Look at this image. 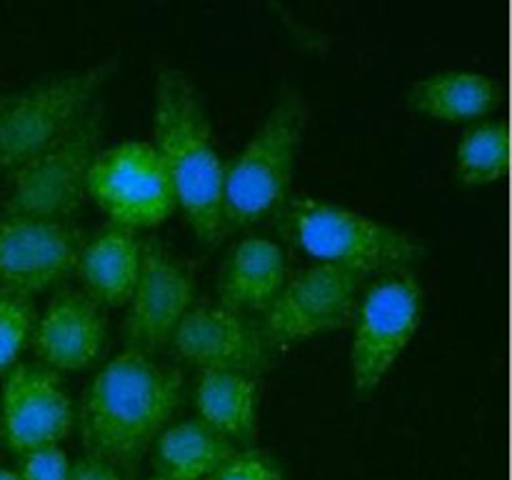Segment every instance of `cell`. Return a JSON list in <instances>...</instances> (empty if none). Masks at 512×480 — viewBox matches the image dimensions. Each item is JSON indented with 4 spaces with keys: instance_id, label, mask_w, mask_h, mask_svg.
<instances>
[{
    "instance_id": "15",
    "label": "cell",
    "mask_w": 512,
    "mask_h": 480,
    "mask_svg": "<svg viewBox=\"0 0 512 480\" xmlns=\"http://www.w3.org/2000/svg\"><path fill=\"white\" fill-rule=\"evenodd\" d=\"M288 278L283 245L265 233H245L230 245L218 273V303L245 315H260Z\"/></svg>"
},
{
    "instance_id": "10",
    "label": "cell",
    "mask_w": 512,
    "mask_h": 480,
    "mask_svg": "<svg viewBox=\"0 0 512 480\" xmlns=\"http://www.w3.org/2000/svg\"><path fill=\"white\" fill-rule=\"evenodd\" d=\"M195 273L158 235L143 238V260L135 288L125 303V348L158 355L165 350L180 318L195 303Z\"/></svg>"
},
{
    "instance_id": "1",
    "label": "cell",
    "mask_w": 512,
    "mask_h": 480,
    "mask_svg": "<svg viewBox=\"0 0 512 480\" xmlns=\"http://www.w3.org/2000/svg\"><path fill=\"white\" fill-rule=\"evenodd\" d=\"M183 398L185 370L178 363L123 345L88 380L75 423L88 453L135 473Z\"/></svg>"
},
{
    "instance_id": "6",
    "label": "cell",
    "mask_w": 512,
    "mask_h": 480,
    "mask_svg": "<svg viewBox=\"0 0 512 480\" xmlns=\"http://www.w3.org/2000/svg\"><path fill=\"white\" fill-rule=\"evenodd\" d=\"M105 130L103 95L60 138L10 170V188L3 213L70 220L85 200L90 163L100 150Z\"/></svg>"
},
{
    "instance_id": "18",
    "label": "cell",
    "mask_w": 512,
    "mask_h": 480,
    "mask_svg": "<svg viewBox=\"0 0 512 480\" xmlns=\"http://www.w3.org/2000/svg\"><path fill=\"white\" fill-rule=\"evenodd\" d=\"M238 445L198 415L173 418L150 445L153 475L168 480H208Z\"/></svg>"
},
{
    "instance_id": "5",
    "label": "cell",
    "mask_w": 512,
    "mask_h": 480,
    "mask_svg": "<svg viewBox=\"0 0 512 480\" xmlns=\"http://www.w3.org/2000/svg\"><path fill=\"white\" fill-rule=\"evenodd\" d=\"M120 55L33 80L0 105V168L13 170L65 133L118 70Z\"/></svg>"
},
{
    "instance_id": "23",
    "label": "cell",
    "mask_w": 512,
    "mask_h": 480,
    "mask_svg": "<svg viewBox=\"0 0 512 480\" xmlns=\"http://www.w3.org/2000/svg\"><path fill=\"white\" fill-rule=\"evenodd\" d=\"M70 463L65 448L60 443L43 445L20 455V465L15 473L20 480H68Z\"/></svg>"
},
{
    "instance_id": "19",
    "label": "cell",
    "mask_w": 512,
    "mask_h": 480,
    "mask_svg": "<svg viewBox=\"0 0 512 480\" xmlns=\"http://www.w3.org/2000/svg\"><path fill=\"white\" fill-rule=\"evenodd\" d=\"M503 98L498 78L480 70H435L408 88V105L438 120H478L493 113Z\"/></svg>"
},
{
    "instance_id": "4",
    "label": "cell",
    "mask_w": 512,
    "mask_h": 480,
    "mask_svg": "<svg viewBox=\"0 0 512 480\" xmlns=\"http://www.w3.org/2000/svg\"><path fill=\"white\" fill-rule=\"evenodd\" d=\"M278 220L288 240L315 263L340 265L365 278L413 268L425 255V243L410 230L318 195L293 193Z\"/></svg>"
},
{
    "instance_id": "25",
    "label": "cell",
    "mask_w": 512,
    "mask_h": 480,
    "mask_svg": "<svg viewBox=\"0 0 512 480\" xmlns=\"http://www.w3.org/2000/svg\"><path fill=\"white\" fill-rule=\"evenodd\" d=\"M0 480H20V475L10 468H0Z\"/></svg>"
},
{
    "instance_id": "14",
    "label": "cell",
    "mask_w": 512,
    "mask_h": 480,
    "mask_svg": "<svg viewBox=\"0 0 512 480\" xmlns=\"http://www.w3.org/2000/svg\"><path fill=\"white\" fill-rule=\"evenodd\" d=\"M108 340V308L83 288H60L35 315L33 343L38 363L50 370H83L100 358Z\"/></svg>"
},
{
    "instance_id": "26",
    "label": "cell",
    "mask_w": 512,
    "mask_h": 480,
    "mask_svg": "<svg viewBox=\"0 0 512 480\" xmlns=\"http://www.w3.org/2000/svg\"><path fill=\"white\" fill-rule=\"evenodd\" d=\"M150 480H168V478H160V475H150Z\"/></svg>"
},
{
    "instance_id": "20",
    "label": "cell",
    "mask_w": 512,
    "mask_h": 480,
    "mask_svg": "<svg viewBox=\"0 0 512 480\" xmlns=\"http://www.w3.org/2000/svg\"><path fill=\"white\" fill-rule=\"evenodd\" d=\"M510 160V125L500 115L473 120L455 143V175L465 185H488L503 178Z\"/></svg>"
},
{
    "instance_id": "16",
    "label": "cell",
    "mask_w": 512,
    "mask_h": 480,
    "mask_svg": "<svg viewBox=\"0 0 512 480\" xmlns=\"http://www.w3.org/2000/svg\"><path fill=\"white\" fill-rule=\"evenodd\" d=\"M143 238L140 230L118 223L100 225L85 238L75 263V275L83 283L85 293L103 308L128 303L140 273Z\"/></svg>"
},
{
    "instance_id": "9",
    "label": "cell",
    "mask_w": 512,
    "mask_h": 480,
    "mask_svg": "<svg viewBox=\"0 0 512 480\" xmlns=\"http://www.w3.org/2000/svg\"><path fill=\"white\" fill-rule=\"evenodd\" d=\"M85 193L110 215V223L145 228L178 205L173 180L153 140L123 138L100 148L90 163Z\"/></svg>"
},
{
    "instance_id": "3",
    "label": "cell",
    "mask_w": 512,
    "mask_h": 480,
    "mask_svg": "<svg viewBox=\"0 0 512 480\" xmlns=\"http://www.w3.org/2000/svg\"><path fill=\"white\" fill-rule=\"evenodd\" d=\"M308 123V100L295 85H283L265 118L243 148L225 160V233L278 218L293 188L295 160Z\"/></svg>"
},
{
    "instance_id": "24",
    "label": "cell",
    "mask_w": 512,
    "mask_h": 480,
    "mask_svg": "<svg viewBox=\"0 0 512 480\" xmlns=\"http://www.w3.org/2000/svg\"><path fill=\"white\" fill-rule=\"evenodd\" d=\"M68 480H125V473L110 460L95 453H85L70 463Z\"/></svg>"
},
{
    "instance_id": "11",
    "label": "cell",
    "mask_w": 512,
    "mask_h": 480,
    "mask_svg": "<svg viewBox=\"0 0 512 480\" xmlns=\"http://www.w3.org/2000/svg\"><path fill=\"white\" fill-rule=\"evenodd\" d=\"M85 233L73 218L0 213V288L33 295L75 273Z\"/></svg>"
},
{
    "instance_id": "21",
    "label": "cell",
    "mask_w": 512,
    "mask_h": 480,
    "mask_svg": "<svg viewBox=\"0 0 512 480\" xmlns=\"http://www.w3.org/2000/svg\"><path fill=\"white\" fill-rule=\"evenodd\" d=\"M35 315L38 313L30 295L0 288V370L18 363V355L33 333Z\"/></svg>"
},
{
    "instance_id": "12",
    "label": "cell",
    "mask_w": 512,
    "mask_h": 480,
    "mask_svg": "<svg viewBox=\"0 0 512 480\" xmlns=\"http://www.w3.org/2000/svg\"><path fill=\"white\" fill-rule=\"evenodd\" d=\"M75 423V403L60 373L43 363L10 365L0 388V428L13 453L55 445Z\"/></svg>"
},
{
    "instance_id": "8",
    "label": "cell",
    "mask_w": 512,
    "mask_h": 480,
    "mask_svg": "<svg viewBox=\"0 0 512 480\" xmlns=\"http://www.w3.org/2000/svg\"><path fill=\"white\" fill-rule=\"evenodd\" d=\"M365 275L333 263H310L288 273L273 303L255 315L270 355L298 340L350 325Z\"/></svg>"
},
{
    "instance_id": "22",
    "label": "cell",
    "mask_w": 512,
    "mask_h": 480,
    "mask_svg": "<svg viewBox=\"0 0 512 480\" xmlns=\"http://www.w3.org/2000/svg\"><path fill=\"white\" fill-rule=\"evenodd\" d=\"M208 480H285L278 460L260 448H238Z\"/></svg>"
},
{
    "instance_id": "7",
    "label": "cell",
    "mask_w": 512,
    "mask_h": 480,
    "mask_svg": "<svg viewBox=\"0 0 512 480\" xmlns=\"http://www.w3.org/2000/svg\"><path fill=\"white\" fill-rule=\"evenodd\" d=\"M425 293L413 268L378 275L360 293L350 325V375L358 395H370L413 340Z\"/></svg>"
},
{
    "instance_id": "27",
    "label": "cell",
    "mask_w": 512,
    "mask_h": 480,
    "mask_svg": "<svg viewBox=\"0 0 512 480\" xmlns=\"http://www.w3.org/2000/svg\"><path fill=\"white\" fill-rule=\"evenodd\" d=\"M0 105H3V95H0Z\"/></svg>"
},
{
    "instance_id": "2",
    "label": "cell",
    "mask_w": 512,
    "mask_h": 480,
    "mask_svg": "<svg viewBox=\"0 0 512 480\" xmlns=\"http://www.w3.org/2000/svg\"><path fill=\"white\" fill-rule=\"evenodd\" d=\"M153 145L195 235L208 245L220 243L225 238V158L215 143L205 95L178 65L163 63L155 70Z\"/></svg>"
},
{
    "instance_id": "13",
    "label": "cell",
    "mask_w": 512,
    "mask_h": 480,
    "mask_svg": "<svg viewBox=\"0 0 512 480\" xmlns=\"http://www.w3.org/2000/svg\"><path fill=\"white\" fill-rule=\"evenodd\" d=\"M170 348L198 370H243L258 378L273 360L255 315L225 308L218 300H195L173 330Z\"/></svg>"
},
{
    "instance_id": "17",
    "label": "cell",
    "mask_w": 512,
    "mask_h": 480,
    "mask_svg": "<svg viewBox=\"0 0 512 480\" xmlns=\"http://www.w3.org/2000/svg\"><path fill=\"white\" fill-rule=\"evenodd\" d=\"M193 405L200 420L233 440L238 448H250L258 438V375L243 370H198L193 380Z\"/></svg>"
}]
</instances>
